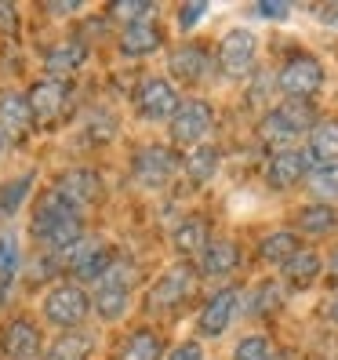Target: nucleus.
Masks as SVG:
<instances>
[{
    "mask_svg": "<svg viewBox=\"0 0 338 360\" xmlns=\"http://www.w3.org/2000/svg\"><path fill=\"white\" fill-rule=\"evenodd\" d=\"M167 66H171V73H175L178 80H189V84H193V80H200V77L211 70V55H207L204 44H182V48L171 51Z\"/></svg>",
    "mask_w": 338,
    "mask_h": 360,
    "instance_id": "obj_19",
    "label": "nucleus"
},
{
    "mask_svg": "<svg viewBox=\"0 0 338 360\" xmlns=\"http://www.w3.org/2000/svg\"><path fill=\"white\" fill-rule=\"evenodd\" d=\"M26 102H30L33 120L51 124V120L62 117V110H66V102H70V84H66V80H51V77H44V80H37L33 88H30Z\"/></svg>",
    "mask_w": 338,
    "mask_h": 360,
    "instance_id": "obj_10",
    "label": "nucleus"
},
{
    "mask_svg": "<svg viewBox=\"0 0 338 360\" xmlns=\"http://www.w3.org/2000/svg\"><path fill=\"white\" fill-rule=\"evenodd\" d=\"M84 237V222L80 211H73L66 200H58L55 193H48L33 211V240L44 244L51 255L55 251H66L73 240Z\"/></svg>",
    "mask_w": 338,
    "mask_h": 360,
    "instance_id": "obj_1",
    "label": "nucleus"
},
{
    "mask_svg": "<svg viewBox=\"0 0 338 360\" xmlns=\"http://www.w3.org/2000/svg\"><path fill=\"white\" fill-rule=\"evenodd\" d=\"M18 262H22V255H18V240L8 237V233H0V284L4 288L18 273Z\"/></svg>",
    "mask_w": 338,
    "mask_h": 360,
    "instance_id": "obj_32",
    "label": "nucleus"
},
{
    "mask_svg": "<svg viewBox=\"0 0 338 360\" xmlns=\"http://www.w3.org/2000/svg\"><path fill=\"white\" fill-rule=\"evenodd\" d=\"M84 62H88V44L84 40H62V44H55L44 58L48 66V77L51 80H66L70 73H77Z\"/></svg>",
    "mask_w": 338,
    "mask_h": 360,
    "instance_id": "obj_16",
    "label": "nucleus"
},
{
    "mask_svg": "<svg viewBox=\"0 0 338 360\" xmlns=\"http://www.w3.org/2000/svg\"><path fill=\"white\" fill-rule=\"evenodd\" d=\"M0 346H4L8 360H37L40 353H44V349H40V331H37V324L22 321V316L4 328Z\"/></svg>",
    "mask_w": 338,
    "mask_h": 360,
    "instance_id": "obj_15",
    "label": "nucleus"
},
{
    "mask_svg": "<svg viewBox=\"0 0 338 360\" xmlns=\"http://www.w3.org/2000/svg\"><path fill=\"white\" fill-rule=\"evenodd\" d=\"M30 189H33V172L15 175V179H8V182H0V215H4V219L15 215V211L26 204Z\"/></svg>",
    "mask_w": 338,
    "mask_h": 360,
    "instance_id": "obj_25",
    "label": "nucleus"
},
{
    "mask_svg": "<svg viewBox=\"0 0 338 360\" xmlns=\"http://www.w3.org/2000/svg\"><path fill=\"white\" fill-rule=\"evenodd\" d=\"M178 105H182L178 88H175L171 80H164V77L142 80L138 91H135V110H138V117H145V120H171Z\"/></svg>",
    "mask_w": 338,
    "mask_h": 360,
    "instance_id": "obj_6",
    "label": "nucleus"
},
{
    "mask_svg": "<svg viewBox=\"0 0 338 360\" xmlns=\"http://www.w3.org/2000/svg\"><path fill=\"white\" fill-rule=\"evenodd\" d=\"M51 193H55L58 200H66L73 211H84L88 204L98 200L102 182H98V175L91 172V167H73V172H66V175L58 179V186L51 189Z\"/></svg>",
    "mask_w": 338,
    "mask_h": 360,
    "instance_id": "obj_11",
    "label": "nucleus"
},
{
    "mask_svg": "<svg viewBox=\"0 0 338 360\" xmlns=\"http://www.w3.org/2000/svg\"><path fill=\"white\" fill-rule=\"evenodd\" d=\"M128 299H131V284H128V269L117 266L105 273V277L95 281V295H91V306L98 309L102 321H117V316H124V309H128Z\"/></svg>",
    "mask_w": 338,
    "mask_h": 360,
    "instance_id": "obj_8",
    "label": "nucleus"
},
{
    "mask_svg": "<svg viewBox=\"0 0 338 360\" xmlns=\"http://www.w3.org/2000/svg\"><path fill=\"white\" fill-rule=\"evenodd\" d=\"M237 309H240V288L215 291V295H211V302L204 306V313H200V335H207V338L222 335L229 324H233Z\"/></svg>",
    "mask_w": 338,
    "mask_h": 360,
    "instance_id": "obj_13",
    "label": "nucleus"
},
{
    "mask_svg": "<svg viewBox=\"0 0 338 360\" xmlns=\"http://www.w3.org/2000/svg\"><path fill=\"white\" fill-rule=\"evenodd\" d=\"M259 15H266V18H284V15H287V4H259Z\"/></svg>",
    "mask_w": 338,
    "mask_h": 360,
    "instance_id": "obj_39",
    "label": "nucleus"
},
{
    "mask_svg": "<svg viewBox=\"0 0 338 360\" xmlns=\"http://www.w3.org/2000/svg\"><path fill=\"white\" fill-rule=\"evenodd\" d=\"M167 360H204V349L197 342H182L178 349H171V356Z\"/></svg>",
    "mask_w": 338,
    "mask_h": 360,
    "instance_id": "obj_36",
    "label": "nucleus"
},
{
    "mask_svg": "<svg viewBox=\"0 0 338 360\" xmlns=\"http://www.w3.org/2000/svg\"><path fill=\"white\" fill-rule=\"evenodd\" d=\"M309 189H313V197L320 200V204H331L338 200V164H327V167H316V172L306 175Z\"/></svg>",
    "mask_w": 338,
    "mask_h": 360,
    "instance_id": "obj_30",
    "label": "nucleus"
},
{
    "mask_svg": "<svg viewBox=\"0 0 338 360\" xmlns=\"http://www.w3.org/2000/svg\"><path fill=\"white\" fill-rule=\"evenodd\" d=\"M110 15L124 26H135V22H145V18L153 15V4H145V0H128V4H113Z\"/></svg>",
    "mask_w": 338,
    "mask_h": 360,
    "instance_id": "obj_34",
    "label": "nucleus"
},
{
    "mask_svg": "<svg viewBox=\"0 0 338 360\" xmlns=\"http://www.w3.org/2000/svg\"><path fill=\"white\" fill-rule=\"evenodd\" d=\"M164 356V342L153 335V331H135L128 342L120 349V360H160Z\"/></svg>",
    "mask_w": 338,
    "mask_h": 360,
    "instance_id": "obj_27",
    "label": "nucleus"
},
{
    "mask_svg": "<svg viewBox=\"0 0 338 360\" xmlns=\"http://www.w3.org/2000/svg\"><path fill=\"white\" fill-rule=\"evenodd\" d=\"M80 4H51V11H77Z\"/></svg>",
    "mask_w": 338,
    "mask_h": 360,
    "instance_id": "obj_41",
    "label": "nucleus"
},
{
    "mask_svg": "<svg viewBox=\"0 0 338 360\" xmlns=\"http://www.w3.org/2000/svg\"><path fill=\"white\" fill-rule=\"evenodd\" d=\"M294 251H299V237L294 233H287V229H277V233H269V237L259 244V255H262V262H277V266H284Z\"/></svg>",
    "mask_w": 338,
    "mask_h": 360,
    "instance_id": "obj_26",
    "label": "nucleus"
},
{
    "mask_svg": "<svg viewBox=\"0 0 338 360\" xmlns=\"http://www.w3.org/2000/svg\"><path fill=\"white\" fill-rule=\"evenodd\" d=\"M277 360H287V356H277Z\"/></svg>",
    "mask_w": 338,
    "mask_h": 360,
    "instance_id": "obj_44",
    "label": "nucleus"
},
{
    "mask_svg": "<svg viewBox=\"0 0 338 360\" xmlns=\"http://www.w3.org/2000/svg\"><path fill=\"white\" fill-rule=\"evenodd\" d=\"M316 18H320L327 30H338V0H334V4H324L320 11H316Z\"/></svg>",
    "mask_w": 338,
    "mask_h": 360,
    "instance_id": "obj_38",
    "label": "nucleus"
},
{
    "mask_svg": "<svg viewBox=\"0 0 338 360\" xmlns=\"http://www.w3.org/2000/svg\"><path fill=\"white\" fill-rule=\"evenodd\" d=\"M88 309H91V299L77 284H58V288L48 291V299H44V316L62 331L80 328L84 316H88Z\"/></svg>",
    "mask_w": 338,
    "mask_h": 360,
    "instance_id": "obj_4",
    "label": "nucleus"
},
{
    "mask_svg": "<svg viewBox=\"0 0 338 360\" xmlns=\"http://www.w3.org/2000/svg\"><path fill=\"white\" fill-rule=\"evenodd\" d=\"M255 33L251 30H229L219 44V66L226 77H247L251 66H255Z\"/></svg>",
    "mask_w": 338,
    "mask_h": 360,
    "instance_id": "obj_9",
    "label": "nucleus"
},
{
    "mask_svg": "<svg viewBox=\"0 0 338 360\" xmlns=\"http://www.w3.org/2000/svg\"><path fill=\"white\" fill-rule=\"evenodd\" d=\"M240 266V248L233 240H207L200 251V273L204 277H226Z\"/></svg>",
    "mask_w": 338,
    "mask_h": 360,
    "instance_id": "obj_18",
    "label": "nucleus"
},
{
    "mask_svg": "<svg viewBox=\"0 0 338 360\" xmlns=\"http://www.w3.org/2000/svg\"><path fill=\"white\" fill-rule=\"evenodd\" d=\"M182 167H186V175L193 179V182H207L211 175L219 172V150L215 146H189V153L182 157Z\"/></svg>",
    "mask_w": 338,
    "mask_h": 360,
    "instance_id": "obj_24",
    "label": "nucleus"
},
{
    "mask_svg": "<svg viewBox=\"0 0 338 360\" xmlns=\"http://www.w3.org/2000/svg\"><path fill=\"white\" fill-rule=\"evenodd\" d=\"M193 284H197V277H193L189 266L167 269L164 277L153 284V291H150V306L153 309H178L189 295H193Z\"/></svg>",
    "mask_w": 338,
    "mask_h": 360,
    "instance_id": "obj_12",
    "label": "nucleus"
},
{
    "mask_svg": "<svg viewBox=\"0 0 338 360\" xmlns=\"http://www.w3.org/2000/svg\"><path fill=\"white\" fill-rule=\"evenodd\" d=\"M277 88H280L287 98L309 102L316 91L324 88V66H320V62H316L313 55H294V58L287 62V66L280 70Z\"/></svg>",
    "mask_w": 338,
    "mask_h": 360,
    "instance_id": "obj_5",
    "label": "nucleus"
},
{
    "mask_svg": "<svg viewBox=\"0 0 338 360\" xmlns=\"http://www.w3.org/2000/svg\"><path fill=\"white\" fill-rule=\"evenodd\" d=\"M280 269H284V281H287L291 288H309L316 277H320L324 262H320V255H316V251L299 248V251H294V255H291Z\"/></svg>",
    "mask_w": 338,
    "mask_h": 360,
    "instance_id": "obj_22",
    "label": "nucleus"
},
{
    "mask_svg": "<svg viewBox=\"0 0 338 360\" xmlns=\"http://www.w3.org/2000/svg\"><path fill=\"white\" fill-rule=\"evenodd\" d=\"M175 248L182 255H200L207 248V222L204 219H186L178 229H175Z\"/></svg>",
    "mask_w": 338,
    "mask_h": 360,
    "instance_id": "obj_28",
    "label": "nucleus"
},
{
    "mask_svg": "<svg viewBox=\"0 0 338 360\" xmlns=\"http://www.w3.org/2000/svg\"><path fill=\"white\" fill-rule=\"evenodd\" d=\"M309 175V157L302 150H280L277 157L269 160L266 167V182L273 189H287V186H299Z\"/></svg>",
    "mask_w": 338,
    "mask_h": 360,
    "instance_id": "obj_14",
    "label": "nucleus"
},
{
    "mask_svg": "<svg viewBox=\"0 0 338 360\" xmlns=\"http://www.w3.org/2000/svg\"><path fill=\"white\" fill-rule=\"evenodd\" d=\"M309 164L316 167H327L338 164V120H324L309 131V150H306Z\"/></svg>",
    "mask_w": 338,
    "mask_h": 360,
    "instance_id": "obj_21",
    "label": "nucleus"
},
{
    "mask_svg": "<svg viewBox=\"0 0 338 360\" xmlns=\"http://www.w3.org/2000/svg\"><path fill=\"white\" fill-rule=\"evenodd\" d=\"M284 302V291H280V284L277 281H262L255 291L247 295V313L251 316H266V313H273Z\"/></svg>",
    "mask_w": 338,
    "mask_h": 360,
    "instance_id": "obj_29",
    "label": "nucleus"
},
{
    "mask_svg": "<svg viewBox=\"0 0 338 360\" xmlns=\"http://www.w3.org/2000/svg\"><path fill=\"white\" fill-rule=\"evenodd\" d=\"M18 18H15V8L11 4H0V33H15Z\"/></svg>",
    "mask_w": 338,
    "mask_h": 360,
    "instance_id": "obj_37",
    "label": "nucleus"
},
{
    "mask_svg": "<svg viewBox=\"0 0 338 360\" xmlns=\"http://www.w3.org/2000/svg\"><path fill=\"white\" fill-rule=\"evenodd\" d=\"M160 26L157 22H135V26H124V33H120V51L128 55V58H142V55H153L157 48H160Z\"/></svg>",
    "mask_w": 338,
    "mask_h": 360,
    "instance_id": "obj_20",
    "label": "nucleus"
},
{
    "mask_svg": "<svg viewBox=\"0 0 338 360\" xmlns=\"http://www.w3.org/2000/svg\"><path fill=\"white\" fill-rule=\"evenodd\" d=\"M84 356H88V338L66 331V335H62L51 349H44L37 360H84Z\"/></svg>",
    "mask_w": 338,
    "mask_h": 360,
    "instance_id": "obj_31",
    "label": "nucleus"
},
{
    "mask_svg": "<svg viewBox=\"0 0 338 360\" xmlns=\"http://www.w3.org/2000/svg\"><path fill=\"white\" fill-rule=\"evenodd\" d=\"M211 124H215V110H211V102L189 98V102L178 105L175 117H171V139L178 146H200L204 135L211 131Z\"/></svg>",
    "mask_w": 338,
    "mask_h": 360,
    "instance_id": "obj_7",
    "label": "nucleus"
},
{
    "mask_svg": "<svg viewBox=\"0 0 338 360\" xmlns=\"http://www.w3.org/2000/svg\"><path fill=\"white\" fill-rule=\"evenodd\" d=\"M327 273H331V281H338V251H334L331 262H327Z\"/></svg>",
    "mask_w": 338,
    "mask_h": 360,
    "instance_id": "obj_40",
    "label": "nucleus"
},
{
    "mask_svg": "<svg viewBox=\"0 0 338 360\" xmlns=\"http://www.w3.org/2000/svg\"><path fill=\"white\" fill-rule=\"evenodd\" d=\"M30 124H33V113H30L26 95H15V91L0 95V135L18 139V135L30 131Z\"/></svg>",
    "mask_w": 338,
    "mask_h": 360,
    "instance_id": "obj_17",
    "label": "nucleus"
},
{
    "mask_svg": "<svg viewBox=\"0 0 338 360\" xmlns=\"http://www.w3.org/2000/svg\"><path fill=\"white\" fill-rule=\"evenodd\" d=\"M204 11H207V4H200V0H197V4H186V8L178 11V22H182V30H189V26L197 22V18H204Z\"/></svg>",
    "mask_w": 338,
    "mask_h": 360,
    "instance_id": "obj_35",
    "label": "nucleus"
},
{
    "mask_svg": "<svg viewBox=\"0 0 338 360\" xmlns=\"http://www.w3.org/2000/svg\"><path fill=\"white\" fill-rule=\"evenodd\" d=\"M316 128V113L309 102H299V98H284L277 110H269L262 117V139L269 142H291L306 131Z\"/></svg>",
    "mask_w": 338,
    "mask_h": 360,
    "instance_id": "obj_2",
    "label": "nucleus"
},
{
    "mask_svg": "<svg viewBox=\"0 0 338 360\" xmlns=\"http://www.w3.org/2000/svg\"><path fill=\"white\" fill-rule=\"evenodd\" d=\"M327 313H331V321L338 324V295H334V302H331V309H327Z\"/></svg>",
    "mask_w": 338,
    "mask_h": 360,
    "instance_id": "obj_42",
    "label": "nucleus"
},
{
    "mask_svg": "<svg viewBox=\"0 0 338 360\" xmlns=\"http://www.w3.org/2000/svg\"><path fill=\"white\" fill-rule=\"evenodd\" d=\"M4 150H8V139H4V135H0V157H4Z\"/></svg>",
    "mask_w": 338,
    "mask_h": 360,
    "instance_id": "obj_43",
    "label": "nucleus"
},
{
    "mask_svg": "<svg viewBox=\"0 0 338 360\" xmlns=\"http://www.w3.org/2000/svg\"><path fill=\"white\" fill-rule=\"evenodd\" d=\"M178 153L171 150V146H142V150L131 157V175L138 186L145 189H160L175 179L178 172Z\"/></svg>",
    "mask_w": 338,
    "mask_h": 360,
    "instance_id": "obj_3",
    "label": "nucleus"
},
{
    "mask_svg": "<svg viewBox=\"0 0 338 360\" xmlns=\"http://www.w3.org/2000/svg\"><path fill=\"white\" fill-rule=\"evenodd\" d=\"M233 360H273V346L266 335H247L237 342L233 349Z\"/></svg>",
    "mask_w": 338,
    "mask_h": 360,
    "instance_id": "obj_33",
    "label": "nucleus"
},
{
    "mask_svg": "<svg viewBox=\"0 0 338 360\" xmlns=\"http://www.w3.org/2000/svg\"><path fill=\"white\" fill-rule=\"evenodd\" d=\"M334 226H338L334 204H306V207L299 211V229L309 233V237H327Z\"/></svg>",
    "mask_w": 338,
    "mask_h": 360,
    "instance_id": "obj_23",
    "label": "nucleus"
}]
</instances>
